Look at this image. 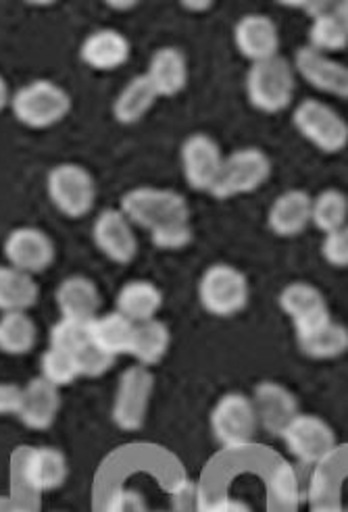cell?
Here are the masks:
<instances>
[{
	"instance_id": "35",
	"label": "cell",
	"mask_w": 348,
	"mask_h": 512,
	"mask_svg": "<svg viewBox=\"0 0 348 512\" xmlns=\"http://www.w3.org/2000/svg\"><path fill=\"white\" fill-rule=\"evenodd\" d=\"M48 342H51V348H59V350L76 354L82 346H86L90 342V323L61 317L51 327V336H48Z\"/></svg>"
},
{
	"instance_id": "1",
	"label": "cell",
	"mask_w": 348,
	"mask_h": 512,
	"mask_svg": "<svg viewBox=\"0 0 348 512\" xmlns=\"http://www.w3.org/2000/svg\"><path fill=\"white\" fill-rule=\"evenodd\" d=\"M11 113L30 130H48L71 111V96L51 80H34L11 94Z\"/></svg>"
},
{
	"instance_id": "45",
	"label": "cell",
	"mask_w": 348,
	"mask_h": 512,
	"mask_svg": "<svg viewBox=\"0 0 348 512\" xmlns=\"http://www.w3.org/2000/svg\"><path fill=\"white\" fill-rule=\"evenodd\" d=\"M138 3H119V0H111L109 3V7L111 9H123V11H130V9H134Z\"/></svg>"
},
{
	"instance_id": "23",
	"label": "cell",
	"mask_w": 348,
	"mask_h": 512,
	"mask_svg": "<svg viewBox=\"0 0 348 512\" xmlns=\"http://www.w3.org/2000/svg\"><path fill=\"white\" fill-rule=\"evenodd\" d=\"M117 313L128 317L132 323H144L157 319L163 306V292L148 279H132L123 284L115 298Z\"/></svg>"
},
{
	"instance_id": "37",
	"label": "cell",
	"mask_w": 348,
	"mask_h": 512,
	"mask_svg": "<svg viewBox=\"0 0 348 512\" xmlns=\"http://www.w3.org/2000/svg\"><path fill=\"white\" fill-rule=\"evenodd\" d=\"M321 256L323 261L336 269L348 267V229H336V232L323 234L321 242Z\"/></svg>"
},
{
	"instance_id": "43",
	"label": "cell",
	"mask_w": 348,
	"mask_h": 512,
	"mask_svg": "<svg viewBox=\"0 0 348 512\" xmlns=\"http://www.w3.org/2000/svg\"><path fill=\"white\" fill-rule=\"evenodd\" d=\"M311 512H344V508L340 506V502H321L313 504Z\"/></svg>"
},
{
	"instance_id": "31",
	"label": "cell",
	"mask_w": 348,
	"mask_h": 512,
	"mask_svg": "<svg viewBox=\"0 0 348 512\" xmlns=\"http://www.w3.org/2000/svg\"><path fill=\"white\" fill-rule=\"evenodd\" d=\"M38 342V327L28 313L0 315V352L9 356H23L34 350Z\"/></svg>"
},
{
	"instance_id": "33",
	"label": "cell",
	"mask_w": 348,
	"mask_h": 512,
	"mask_svg": "<svg viewBox=\"0 0 348 512\" xmlns=\"http://www.w3.org/2000/svg\"><path fill=\"white\" fill-rule=\"evenodd\" d=\"M40 377L46 379L48 383H53L59 390L71 386V383L80 377L76 356L71 352L48 346V350H44V354L40 356Z\"/></svg>"
},
{
	"instance_id": "29",
	"label": "cell",
	"mask_w": 348,
	"mask_h": 512,
	"mask_svg": "<svg viewBox=\"0 0 348 512\" xmlns=\"http://www.w3.org/2000/svg\"><path fill=\"white\" fill-rule=\"evenodd\" d=\"M296 342L305 356L315 358V361H332V358H338L348 350V329L330 319L328 323L309 331V334L296 336Z\"/></svg>"
},
{
	"instance_id": "36",
	"label": "cell",
	"mask_w": 348,
	"mask_h": 512,
	"mask_svg": "<svg viewBox=\"0 0 348 512\" xmlns=\"http://www.w3.org/2000/svg\"><path fill=\"white\" fill-rule=\"evenodd\" d=\"M73 356H76L80 377H103L115 363V356L103 352L92 342L82 346Z\"/></svg>"
},
{
	"instance_id": "12",
	"label": "cell",
	"mask_w": 348,
	"mask_h": 512,
	"mask_svg": "<svg viewBox=\"0 0 348 512\" xmlns=\"http://www.w3.org/2000/svg\"><path fill=\"white\" fill-rule=\"evenodd\" d=\"M92 238L96 248L117 265H128L136 259L138 238L134 225L119 209H105L98 213L92 227Z\"/></svg>"
},
{
	"instance_id": "26",
	"label": "cell",
	"mask_w": 348,
	"mask_h": 512,
	"mask_svg": "<svg viewBox=\"0 0 348 512\" xmlns=\"http://www.w3.org/2000/svg\"><path fill=\"white\" fill-rule=\"evenodd\" d=\"M169 344H171L169 327L159 319H151V321L134 325L128 354L136 358L140 367L151 369L163 361L169 350Z\"/></svg>"
},
{
	"instance_id": "27",
	"label": "cell",
	"mask_w": 348,
	"mask_h": 512,
	"mask_svg": "<svg viewBox=\"0 0 348 512\" xmlns=\"http://www.w3.org/2000/svg\"><path fill=\"white\" fill-rule=\"evenodd\" d=\"M348 44V21L346 3H336L332 11L323 13L311 21L309 46L317 53L332 55L340 53Z\"/></svg>"
},
{
	"instance_id": "41",
	"label": "cell",
	"mask_w": 348,
	"mask_h": 512,
	"mask_svg": "<svg viewBox=\"0 0 348 512\" xmlns=\"http://www.w3.org/2000/svg\"><path fill=\"white\" fill-rule=\"evenodd\" d=\"M201 512H255L253 506L240 500V498H232V496H226V498H219V500H213V502H203V508Z\"/></svg>"
},
{
	"instance_id": "30",
	"label": "cell",
	"mask_w": 348,
	"mask_h": 512,
	"mask_svg": "<svg viewBox=\"0 0 348 512\" xmlns=\"http://www.w3.org/2000/svg\"><path fill=\"white\" fill-rule=\"evenodd\" d=\"M278 300L282 311L286 313V317H290L292 323L330 311L326 296H323L317 286L309 284V281H292V284H288L280 292Z\"/></svg>"
},
{
	"instance_id": "3",
	"label": "cell",
	"mask_w": 348,
	"mask_h": 512,
	"mask_svg": "<svg viewBox=\"0 0 348 512\" xmlns=\"http://www.w3.org/2000/svg\"><path fill=\"white\" fill-rule=\"evenodd\" d=\"M271 175V159L257 146H246L230 157H223L221 169L217 173L211 196L217 200H228L257 192L267 184Z\"/></svg>"
},
{
	"instance_id": "38",
	"label": "cell",
	"mask_w": 348,
	"mask_h": 512,
	"mask_svg": "<svg viewBox=\"0 0 348 512\" xmlns=\"http://www.w3.org/2000/svg\"><path fill=\"white\" fill-rule=\"evenodd\" d=\"M273 488H276V496L284 504H298L301 496H305L296 471L286 463L276 469V475H273Z\"/></svg>"
},
{
	"instance_id": "40",
	"label": "cell",
	"mask_w": 348,
	"mask_h": 512,
	"mask_svg": "<svg viewBox=\"0 0 348 512\" xmlns=\"http://www.w3.org/2000/svg\"><path fill=\"white\" fill-rule=\"evenodd\" d=\"M21 392L23 388L17 386V383L0 381V417H7V415L17 417L19 404H21Z\"/></svg>"
},
{
	"instance_id": "16",
	"label": "cell",
	"mask_w": 348,
	"mask_h": 512,
	"mask_svg": "<svg viewBox=\"0 0 348 512\" xmlns=\"http://www.w3.org/2000/svg\"><path fill=\"white\" fill-rule=\"evenodd\" d=\"M238 53L251 63L267 61L280 55V30L276 21L267 15H244L234 28Z\"/></svg>"
},
{
	"instance_id": "34",
	"label": "cell",
	"mask_w": 348,
	"mask_h": 512,
	"mask_svg": "<svg viewBox=\"0 0 348 512\" xmlns=\"http://www.w3.org/2000/svg\"><path fill=\"white\" fill-rule=\"evenodd\" d=\"M148 234H151L155 248L173 252V250H184L186 246L192 244L194 227H192L190 217H182V219L161 223V225L153 227Z\"/></svg>"
},
{
	"instance_id": "14",
	"label": "cell",
	"mask_w": 348,
	"mask_h": 512,
	"mask_svg": "<svg viewBox=\"0 0 348 512\" xmlns=\"http://www.w3.org/2000/svg\"><path fill=\"white\" fill-rule=\"evenodd\" d=\"M292 69L294 73L301 75L309 86L323 94H330L336 98L348 96V71L330 55L317 53L311 46H303L296 50Z\"/></svg>"
},
{
	"instance_id": "22",
	"label": "cell",
	"mask_w": 348,
	"mask_h": 512,
	"mask_svg": "<svg viewBox=\"0 0 348 512\" xmlns=\"http://www.w3.org/2000/svg\"><path fill=\"white\" fill-rule=\"evenodd\" d=\"M159 98L178 96L188 84V61L176 46H163L151 57L144 73Z\"/></svg>"
},
{
	"instance_id": "21",
	"label": "cell",
	"mask_w": 348,
	"mask_h": 512,
	"mask_svg": "<svg viewBox=\"0 0 348 512\" xmlns=\"http://www.w3.org/2000/svg\"><path fill=\"white\" fill-rule=\"evenodd\" d=\"M55 302L61 317L90 323L101 311V292H98V286L90 277L69 275L57 286Z\"/></svg>"
},
{
	"instance_id": "8",
	"label": "cell",
	"mask_w": 348,
	"mask_h": 512,
	"mask_svg": "<svg viewBox=\"0 0 348 512\" xmlns=\"http://www.w3.org/2000/svg\"><path fill=\"white\" fill-rule=\"evenodd\" d=\"M292 121L307 142L328 155L342 152L348 144V123L336 109L317 98L303 100L294 109Z\"/></svg>"
},
{
	"instance_id": "7",
	"label": "cell",
	"mask_w": 348,
	"mask_h": 512,
	"mask_svg": "<svg viewBox=\"0 0 348 512\" xmlns=\"http://www.w3.org/2000/svg\"><path fill=\"white\" fill-rule=\"evenodd\" d=\"M119 211L134 227L151 232L153 227L190 217V204L186 196L169 188H134L123 194Z\"/></svg>"
},
{
	"instance_id": "5",
	"label": "cell",
	"mask_w": 348,
	"mask_h": 512,
	"mask_svg": "<svg viewBox=\"0 0 348 512\" xmlns=\"http://www.w3.org/2000/svg\"><path fill=\"white\" fill-rule=\"evenodd\" d=\"M248 279L246 275L228 265H211L198 281V300L203 309L213 317H234L248 304Z\"/></svg>"
},
{
	"instance_id": "39",
	"label": "cell",
	"mask_w": 348,
	"mask_h": 512,
	"mask_svg": "<svg viewBox=\"0 0 348 512\" xmlns=\"http://www.w3.org/2000/svg\"><path fill=\"white\" fill-rule=\"evenodd\" d=\"M107 512H148L146 500L136 490L121 488L107 502Z\"/></svg>"
},
{
	"instance_id": "15",
	"label": "cell",
	"mask_w": 348,
	"mask_h": 512,
	"mask_svg": "<svg viewBox=\"0 0 348 512\" xmlns=\"http://www.w3.org/2000/svg\"><path fill=\"white\" fill-rule=\"evenodd\" d=\"M251 400L257 413L259 429H265L271 435H282L288 423L301 413L298 411L296 396L278 381H261Z\"/></svg>"
},
{
	"instance_id": "25",
	"label": "cell",
	"mask_w": 348,
	"mask_h": 512,
	"mask_svg": "<svg viewBox=\"0 0 348 512\" xmlns=\"http://www.w3.org/2000/svg\"><path fill=\"white\" fill-rule=\"evenodd\" d=\"M159 100L153 84L148 82L144 73L136 75L126 86L121 88L113 102V117L123 123V125H134L142 121L151 109L155 107V102Z\"/></svg>"
},
{
	"instance_id": "18",
	"label": "cell",
	"mask_w": 348,
	"mask_h": 512,
	"mask_svg": "<svg viewBox=\"0 0 348 512\" xmlns=\"http://www.w3.org/2000/svg\"><path fill=\"white\" fill-rule=\"evenodd\" d=\"M61 413V394L59 388L48 383L42 377L32 379L28 386H23L21 404L17 417L32 431L51 429Z\"/></svg>"
},
{
	"instance_id": "4",
	"label": "cell",
	"mask_w": 348,
	"mask_h": 512,
	"mask_svg": "<svg viewBox=\"0 0 348 512\" xmlns=\"http://www.w3.org/2000/svg\"><path fill=\"white\" fill-rule=\"evenodd\" d=\"M211 429L215 440L226 450L251 446L259 433V421L251 396L242 392L223 394L211 411Z\"/></svg>"
},
{
	"instance_id": "42",
	"label": "cell",
	"mask_w": 348,
	"mask_h": 512,
	"mask_svg": "<svg viewBox=\"0 0 348 512\" xmlns=\"http://www.w3.org/2000/svg\"><path fill=\"white\" fill-rule=\"evenodd\" d=\"M9 102H11V90H9L7 80L0 75V113L9 107Z\"/></svg>"
},
{
	"instance_id": "6",
	"label": "cell",
	"mask_w": 348,
	"mask_h": 512,
	"mask_svg": "<svg viewBox=\"0 0 348 512\" xmlns=\"http://www.w3.org/2000/svg\"><path fill=\"white\" fill-rule=\"evenodd\" d=\"M46 192L55 209L69 219L86 217L96 204L94 177L78 163L53 167L46 177Z\"/></svg>"
},
{
	"instance_id": "17",
	"label": "cell",
	"mask_w": 348,
	"mask_h": 512,
	"mask_svg": "<svg viewBox=\"0 0 348 512\" xmlns=\"http://www.w3.org/2000/svg\"><path fill=\"white\" fill-rule=\"evenodd\" d=\"M69 475L67 458L53 446H38L26 452L21 460V479L36 494L55 492Z\"/></svg>"
},
{
	"instance_id": "47",
	"label": "cell",
	"mask_w": 348,
	"mask_h": 512,
	"mask_svg": "<svg viewBox=\"0 0 348 512\" xmlns=\"http://www.w3.org/2000/svg\"><path fill=\"white\" fill-rule=\"evenodd\" d=\"M57 512H59V510H57Z\"/></svg>"
},
{
	"instance_id": "11",
	"label": "cell",
	"mask_w": 348,
	"mask_h": 512,
	"mask_svg": "<svg viewBox=\"0 0 348 512\" xmlns=\"http://www.w3.org/2000/svg\"><path fill=\"white\" fill-rule=\"evenodd\" d=\"M3 252L7 265L32 277L51 269L57 256L53 238L34 225L15 227L3 244Z\"/></svg>"
},
{
	"instance_id": "46",
	"label": "cell",
	"mask_w": 348,
	"mask_h": 512,
	"mask_svg": "<svg viewBox=\"0 0 348 512\" xmlns=\"http://www.w3.org/2000/svg\"><path fill=\"white\" fill-rule=\"evenodd\" d=\"M13 512H34V510H28V508H17V510H13Z\"/></svg>"
},
{
	"instance_id": "13",
	"label": "cell",
	"mask_w": 348,
	"mask_h": 512,
	"mask_svg": "<svg viewBox=\"0 0 348 512\" xmlns=\"http://www.w3.org/2000/svg\"><path fill=\"white\" fill-rule=\"evenodd\" d=\"M180 157L188 186L196 192H211L223 163L219 144L207 134H192L184 140Z\"/></svg>"
},
{
	"instance_id": "19",
	"label": "cell",
	"mask_w": 348,
	"mask_h": 512,
	"mask_svg": "<svg viewBox=\"0 0 348 512\" xmlns=\"http://www.w3.org/2000/svg\"><path fill=\"white\" fill-rule=\"evenodd\" d=\"M267 225L280 238H296L311 225V194L305 190H286L267 213Z\"/></svg>"
},
{
	"instance_id": "44",
	"label": "cell",
	"mask_w": 348,
	"mask_h": 512,
	"mask_svg": "<svg viewBox=\"0 0 348 512\" xmlns=\"http://www.w3.org/2000/svg\"><path fill=\"white\" fill-rule=\"evenodd\" d=\"M186 9H190V11H194V13H198V11H207V9H211L213 7V3L211 0H194V3H190V0H186V3H182Z\"/></svg>"
},
{
	"instance_id": "24",
	"label": "cell",
	"mask_w": 348,
	"mask_h": 512,
	"mask_svg": "<svg viewBox=\"0 0 348 512\" xmlns=\"http://www.w3.org/2000/svg\"><path fill=\"white\" fill-rule=\"evenodd\" d=\"M40 298L38 281L11 265H0V315L28 313Z\"/></svg>"
},
{
	"instance_id": "20",
	"label": "cell",
	"mask_w": 348,
	"mask_h": 512,
	"mask_svg": "<svg viewBox=\"0 0 348 512\" xmlns=\"http://www.w3.org/2000/svg\"><path fill=\"white\" fill-rule=\"evenodd\" d=\"M132 55V44L128 36L113 28L94 30L80 48L82 61L96 71H115L128 63Z\"/></svg>"
},
{
	"instance_id": "2",
	"label": "cell",
	"mask_w": 348,
	"mask_h": 512,
	"mask_svg": "<svg viewBox=\"0 0 348 512\" xmlns=\"http://www.w3.org/2000/svg\"><path fill=\"white\" fill-rule=\"evenodd\" d=\"M296 90L294 69L282 55L253 63L246 75V94L251 105L267 115L286 111Z\"/></svg>"
},
{
	"instance_id": "28",
	"label": "cell",
	"mask_w": 348,
	"mask_h": 512,
	"mask_svg": "<svg viewBox=\"0 0 348 512\" xmlns=\"http://www.w3.org/2000/svg\"><path fill=\"white\" fill-rule=\"evenodd\" d=\"M134 325L136 323L117 311L98 315L90 321V342L115 358L119 354H128Z\"/></svg>"
},
{
	"instance_id": "10",
	"label": "cell",
	"mask_w": 348,
	"mask_h": 512,
	"mask_svg": "<svg viewBox=\"0 0 348 512\" xmlns=\"http://www.w3.org/2000/svg\"><path fill=\"white\" fill-rule=\"evenodd\" d=\"M288 452L301 465H317L338 448V438L332 425L317 415L298 413L282 431Z\"/></svg>"
},
{
	"instance_id": "9",
	"label": "cell",
	"mask_w": 348,
	"mask_h": 512,
	"mask_svg": "<svg viewBox=\"0 0 348 512\" xmlns=\"http://www.w3.org/2000/svg\"><path fill=\"white\" fill-rule=\"evenodd\" d=\"M153 390L155 377L151 369L132 365L121 373L111 408L113 423L121 431H138L144 425Z\"/></svg>"
},
{
	"instance_id": "32",
	"label": "cell",
	"mask_w": 348,
	"mask_h": 512,
	"mask_svg": "<svg viewBox=\"0 0 348 512\" xmlns=\"http://www.w3.org/2000/svg\"><path fill=\"white\" fill-rule=\"evenodd\" d=\"M348 219V198L342 190L328 188L311 198V223L321 234L336 232L346 227Z\"/></svg>"
}]
</instances>
